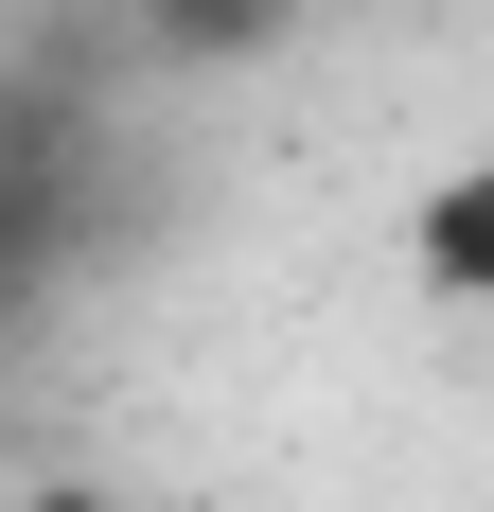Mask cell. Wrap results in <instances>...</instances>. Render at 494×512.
<instances>
[{"label":"cell","mask_w":494,"mask_h":512,"mask_svg":"<svg viewBox=\"0 0 494 512\" xmlns=\"http://www.w3.org/2000/svg\"><path fill=\"white\" fill-rule=\"evenodd\" d=\"M89 195H106V106L53 89V71H18L0 89V318L89 248Z\"/></svg>","instance_id":"obj_1"},{"label":"cell","mask_w":494,"mask_h":512,"mask_svg":"<svg viewBox=\"0 0 494 512\" xmlns=\"http://www.w3.org/2000/svg\"><path fill=\"white\" fill-rule=\"evenodd\" d=\"M406 283H424V301H477V318H494V142L424 177V212H406Z\"/></svg>","instance_id":"obj_2"},{"label":"cell","mask_w":494,"mask_h":512,"mask_svg":"<svg viewBox=\"0 0 494 512\" xmlns=\"http://www.w3.org/2000/svg\"><path fill=\"white\" fill-rule=\"evenodd\" d=\"M124 36H142L159 71H247V53L300 36V0H124Z\"/></svg>","instance_id":"obj_3"},{"label":"cell","mask_w":494,"mask_h":512,"mask_svg":"<svg viewBox=\"0 0 494 512\" xmlns=\"http://www.w3.org/2000/svg\"><path fill=\"white\" fill-rule=\"evenodd\" d=\"M0 512H142V495H106V477H36V495H0Z\"/></svg>","instance_id":"obj_4"}]
</instances>
